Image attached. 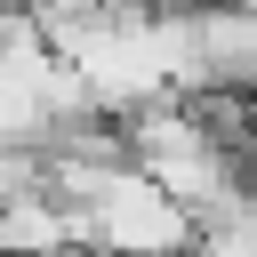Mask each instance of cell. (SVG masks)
I'll return each mask as SVG.
<instances>
[{"instance_id":"1","label":"cell","mask_w":257,"mask_h":257,"mask_svg":"<svg viewBox=\"0 0 257 257\" xmlns=\"http://www.w3.org/2000/svg\"><path fill=\"white\" fill-rule=\"evenodd\" d=\"M80 217V249L88 257H193V209H177L145 169H120Z\"/></svg>"}]
</instances>
